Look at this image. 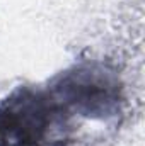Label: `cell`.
<instances>
[{
  "instance_id": "obj_1",
  "label": "cell",
  "mask_w": 145,
  "mask_h": 146,
  "mask_svg": "<svg viewBox=\"0 0 145 146\" xmlns=\"http://www.w3.org/2000/svg\"><path fill=\"white\" fill-rule=\"evenodd\" d=\"M48 106L38 94L22 92L0 109V145L33 146L46 129Z\"/></svg>"
}]
</instances>
